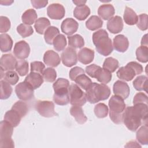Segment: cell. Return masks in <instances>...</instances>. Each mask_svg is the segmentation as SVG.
Instances as JSON below:
<instances>
[{
  "mask_svg": "<svg viewBox=\"0 0 148 148\" xmlns=\"http://www.w3.org/2000/svg\"><path fill=\"white\" fill-rule=\"evenodd\" d=\"M147 104L138 103L133 106H128L124 112L123 122L129 130L134 132L142 123L147 124Z\"/></svg>",
  "mask_w": 148,
  "mask_h": 148,
  "instance_id": "cell-1",
  "label": "cell"
},
{
  "mask_svg": "<svg viewBox=\"0 0 148 148\" xmlns=\"http://www.w3.org/2000/svg\"><path fill=\"white\" fill-rule=\"evenodd\" d=\"M92 39L98 53L103 56H108L112 53L113 50L112 42L105 29H101L95 32L92 34Z\"/></svg>",
  "mask_w": 148,
  "mask_h": 148,
  "instance_id": "cell-2",
  "label": "cell"
},
{
  "mask_svg": "<svg viewBox=\"0 0 148 148\" xmlns=\"http://www.w3.org/2000/svg\"><path fill=\"white\" fill-rule=\"evenodd\" d=\"M86 91V99L91 103H95L100 101L106 100L110 95V88L103 83H92Z\"/></svg>",
  "mask_w": 148,
  "mask_h": 148,
  "instance_id": "cell-3",
  "label": "cell"
},
{
  "mask_svg": "<svg viewBox=\"0 0 148 148\" xmlns=\"http://www.w3.org/2000/svg\"><path fill=\"white\" fill-rule=\"evenodd\" d=\"M69 82L64 78H59L53 84L54 91L53 101L58 105L64 106L69 102L68 88Z\"/></svg>",
  "mask_w": 148,
  "mask_h": 148,
  "instance_id": "cell-4",
  "label": "cell"
},
{
  "mask_svg": "<svg viewBox=\"0 0 148 148\" xmlns=\"http://www.w3.org/2000/svg\"><path fill=\"white\" fill-rule=\"evenodd\" d=\"M109 117L111 120L115 124L122 123L123 114L126 105L124 99L117 95H112L109 101Z\"/></svg>",
  "mask_w": 148,
  "mask_h": 148,
  "instance_id": "cell-5",
  "label": "cell"
},
{
  "mask_svg": "<svg viewBox=\"0 0 148 148\" xmlns=\"http://www.w3.org/2000/svg\"><path fill=\"white\" fill-rule=\"evenodd\" d=\"M13 127L8 121L2 120L0 124V147L13 148L14 141L12 138Z\"/></svg>",
  "mask_w": 148,
  "mask_h": 148,
  "instance_id": "cell-6",
  "label": "cell"
},
{
  "mask_svg": "<svg viewBox=\"0 0 148 148\" xmlns=\"http://www.w3.org/2000/svg\"><path fill=\"white\" fill-rule=\"evenodd\" d=\"M69 103L72 106H83L86 102V93L76 84H71L68 88Z\"/></svg>",
  "mask_w": 148,
  "mask_h": 148,
  "instance_id": "cell-7",
  "label": "cell"
},
{
  "mask_svg": "<svg viewBox=\"0 0 148 148\" xmlns=\"http://www.w3.org/2000/svg\"><path fill=\"white\" fill-rule=\"evenodd\" d=\"M35 108L40 115L45 117L58 116L54 109V104L50 101L38 100L35 103Z\"/></svg>",
  "mask_w": 148,
  "mask_h": 148,
  "instance_id": "cell-8",
  "label": "cell"
},
{
  "mask_svg": "<svg viewBox=\"0 0 148 148\" xmlns=\"http://www.w3.org/2000/svg\"><path fill=\"white\" fill-rule=\"evenodd\" d=\"M34 88L25 81L19 83L15 87L17 97L22 101H28L34 96Z\"/></svg>",
  "mask_w": 148,
  "mask_h": 148,
  "instance_id": "cell-9",
  "label": "cell"
},
{
  "mask_svg": "<svg viewBox=\"0 0 148 148\" xmlns=\"http://www.w3.org/2000/svg\"><path fill=\"white\" fill-rule=\"evenodd\" d=\"M61 57L62 64L67 67H71L77 64V56L76 51L71 47H68L64 49L61 53Z\"/></svg>",
  "mask_w": 148,
  "mask_h": 148,
  "instance_id": "cell-10",
  "label": "cell"
},
{
  "mask_svg": "<svg viewBox=\"0 0 148 148\" xmlns=\"http://www.w3.org/2000/svg\"><path fill=\"white\" fill-rule=\"evenodd\" d=\"M13 53L18 59L24 60L28 58L30 53V47L28 43L25 40L16 42L14 46Z\"/></svg>",
  "mask_w": 148,
  "mask_h": 148,
  "instance_id": "cell-11",
  "label": "cell"
},
{
  "mask_svg": "<svg viewBox=\"0 0 148 148\" xmlns=\"http://www.w3.org/2000/svg\"><path fill=\"white\" fill-rule=\"evenodd\" d=\"M47 14L51 19L61 20L65 16V10L61 4L54 3L47 7Z\"/></svg>",
  "mask_w": 148,
  "mask_h": 148,
  "instance_id": "cell-12",
  "label": "cell"
},
{
  "mask_svg": "<svg viewBox=\"0 0 148 148\" xmlns=\"http://www.w3.org/2000/svg\"><path fill=\"white\" fill-rule=\"evenodd\" d=\"M113 91L115 95L120 97L123 99L127 98L130 93V88L128 84L121 80H117L114 83Z\"/></svg>",
  "mask_w": 148,
  "mask_h": 148,
  "instance_id": "cell-13",
  "label": "cell"
},
{
  "mask_svg": "<svg viewBox=\"0 0 148 148\" xmlns=\"http://www.w3.org/2000/svg\"><path fill=\"white\" fill-rule=\"evenodd\" d=\"M78 23L72 18H66L61 23V29L65 35L70 36L76 32L78 29Z\"/></svg>",
  "mask_w": 148,
  "mask_h": 148,
  "instance_id": "cell-14",
  "label": "cell"
},
{
  "mask_svg": "<svg viewBox=\"0 0 148 148\" xmlns=\"http://www.w3.org/2000/svg\"><path fill=\"white\" fill-rule=\"evenodd\" d=\"M17 62V61L12 54H3L0 60L1 68H2L4 71H12L16 69Z\"/></svg>",
  "mask_w": 148,
  "mask_h": 148,
  "instance_id": "cell-15",
  "label": "cell"
},
{
  "mask_svg": "<svg viewBox=\"0 0 148 148\" xmlns=\"http://www.w3.org/2000/svg\"><path fill=\"white\" fill-rule=\"evenodd\" d=\"M123 21L119 16H116L110 18L107 23V29L112 34H118L123 28Z\"/></svg>",
  "mask_w": 148,
  "mask_h": 148,
  "instance_id": "cell-16",
  "label": "cell"
},
{
  "mask_svg": "<svg viewBox=\"0 0 148 148\" xmlns=\"http://www.w3.org/2000/svg\"><path fill=\"white\" fill-rule=\"evenodd\" d=\"M43 61L47 66L56 67L60 64L61 60L57 53L52 50H49L45 53L43 56Z\"/></svg>",
  "mask_w": 148,
  "mask_h": 148,
  "instance_id": "cell-17",
  "label": "cell"
},
{
  "mask_svg": "<svg viewBox=\"0 0 148 148\" xmlns=\"http://www.w3.org/2000/svg\"><path fill=\"white\" fill-rule=\"evenodd\" d=\"M77 60L82 64L87 65L90 64L94 58V51L90 48L83 47L77 54Z\"/></svg>",
  "mask_w": 148,
  "mask_h": 148,
  "instance_id": "cell-18",
  "label": "cell"
},
{
  "mask_svg": "<svg viewBox=\"0 0 148 148\" xmlns=\"http://www.w3.org/2000/svg\"><path fill=\"white\" fill-rule=\"evenodd\" d=\"M117 76L122 80L129 82L132 80L136 75L135 71L128 65L122 66L116 72Z\"/></svg>",
  "mask_w": 148,
  "mask_h": 148,
  "instance_id": "cell-19",
  "label": "cell"
},
{
  "mask_svg": "<svg viewBox=\"0 0 148 148\" xmlns=\"http://www.w3.org/2000/svg\"><path fill=\"white\" fill-rule=\"evenodd\" d=\"M113 46L118 52L124 53L127 51L128 48L129 41L126 36L120 34L114 38Z\"/></svg>",
  "mask_w": 148,
  "mask_h": 148,
  "instance_id": "cell-20",
  "label": "cell"
},
{
  "mask_svg": "<svg viewBox=\"0 0 148 148\" xmlns=\"http://www.w3.org/2000/svg\"><path fill=\"white\" fill-rule=\"evenodd\" d=\"M24 81L28 83L34 88V90H35L39 88L43 84L44 79L40 73L31 72L26 76Z\"/></svg>",
  "mask_w": 148,
  "mask_h": 148,
  "instance_id": "cell-21",
  "label": "cell"
},
{
  "mask_svg": "<svg viewBox=\"0 0 148 148\" xmlns=\"http://www.w3.org/2000/svg\"><path fill=\"white\" fill-rule=\"evenodd\" d=\"M114 13V8L111 4H103L101 5L98 9V15L101 18L105 20H109L113 17Z\"/></svg>",
  "mask_w": 148,
  "mask_h": 148,
  "instance_id": "cell-22",
  "label": "cell"
},
{
  "mask_svg": "<svg viewBox=\"0 0 148 148\" xmlns=\"http://www.w3.org/2000/svg\"><path fill=\"white\" fill-rule=\"evenodd\" d=\"M71 114L75 118L76 122L80 124H84L87 117L84 114L82 108L80 106H73L70 109Z\"/></svg>",
  "mask_w": 148,
  "mask_h": 148,
  "instance_id": "cell-23",
  "label": "cell"
},
{
  "mask_svg": "<svg viewBox=\"0 0 148 148\" xmlns=\"http://www.w3.org/2000/svg\"><path fill=\"white\" fill-rule=\"evenodd\" d=\"M3 119L4 120L9 123L13 127H16L20 124L21 117L16 110L11 109L5 113Z\"/></svg>",
  "mask_w": 148,
  "mask_h": 148,
  "instance_id": "cell-24",
  "label": "cell"
},
{
  "mask_svg": "<svg viewBox=\"0 0 148 148\" xmlns=\"http://www.w3.org/2000/svg\"><path fill=\"white\" fill-rule=\"evenodd\" d=\"M123 18L127 24L129 25H133L136 24L138 16L133 9L126 6L123 15Z\"/></svg>",
  "mask_w": 148,
  "mask_h": 148,
  "instance_id": "cell-25",
  "label": "cell"
},
{
  "mask_svg": "<svg viewBox=\"0 0 148 148\" xmlns=\"http://www.w3.org/2000/svg\"><path fill=\"white\" fill-rule=\"evenodd\" d=\"M112 73L104 68H102L101 66L97 70L94 78L99 82L103 84H107L112 80Z\"/></svg>",
  "mask_w": 148,
  "mask_h": 148,
  "instance_id": "cell-26",
  "label": "cell"
},
{
  "mask_svg": "<svg viewBox=\"0 0 148 148\" xmlns=\"http://www.w3.org/2000/svg\"><path fill=\"white\" fill-rule=\"evenodd\" d=\"M90 14V9L87 5L76 6L73 10L74 17L80 21L86 20Z\"/></svg>",
  "mask_w": 148,
  "mask_h": 148,
  "instance_id": "cell-27",
  "label": "cell"
},
{
  "mask_svg": "<svg viewBox=\"0 0 148 148\" xmlns=\"http://www.w3.org/2000/svg\"><path fill=\"white\" fill-rule=\"evenodd\" d=\"M13 46V40L7 34L0 35V47L3 53L8 52L12 50Z\"/></svg>",
  "mask_w": 148,
  "mask_h": 148,
  "instance_id": "cell-28",
  "label": "cell"
},
{
  "mask_svg": "<svg viewBox=\"0 0 148 148\" xmlns=\"http://www.w3.org/2000/svg\"><path fill=\"white\" fill-rule=\"evenodd\" d=\"M103 25V21L97 16H91L86 22V26L90 31H95L101 28Z\"/></svg>",
  "mask_w": 148,
  "mask_h": 148,
  "instance_id": "cell-29",
  "label": "cell"
},
{
  "mask_svg": "<svg viewBox=\"0 0 148 148\" xmlns=\"http://www.w3.org/2000/svg\"><path fill=\"white\" fill-rule=\"evenodd\" d=\"M38 15L36 11L32 9H29L25 10L21 16V20L24 24L32 25L35 23L37 20Z\"/></svg>",
  "mask_w": 148,
  "mask_h": 148,
  "instance_id": "cell-30",
  "label": "cell"
},
{
  "mask_svg": "<svg viewBox=\"0 0 148 148\" xmlns=\"http://www.w3.org/2000/svg\"><path fill=\"white\" fill-rule=\"evenodd\" d=\"M50 26L49 20L46 17H40L36 20L34 24L36 31L39 34H43L45 31Z\"/></svg>",
  "mask_w": 148,
  "mask_h": 148,
  "instance_id": "cell-31",
  "label": "cell"
},
{
  "mask_svg": "<svg viewBox=\"0 0 148 148\" xmlns=\"http://www.w3.org/2000/svg\"><path fill=\"white\" fill-rule=\"evenodd\" d=\"M60 34V30L54 26H50L44 33V38L45 42L48 45H53L54 38Z\"/></svg>",
  "mask_w": 148,
  "mask_h": 148,
  "instance_id": "cell-32",
  "label": "cell"
},
{
  "mask_svg": "<svg viewBox=\"0 0 148 148\" xmlns=\"http://www.w3.org/2000/svg\"><path fill=\"white\" fill-rule=\"evenodd\" d=\"M136 138L139 143L143 145L148 144V127L147 124L142 126L136 134Z\"/></svg>",
  "mask_w": 148,
  "mask_h": 148,
  "instance_id": "cell-33",
  "label": "cell"
},
{
  "mask_svg": "<svg viewBox=\"0 0 148 148\" xmlns=\"http://www.w3.org/2000/svg\"><path fill=\"white\" fill-rule=\"evenodd\" d=\"M68 39L69 46L73 49H80L84 46V39L79 34L68 36Z\"/></svg>",
  "mask_w": 148,
  "mask_h": 148,
  "instance_id": "cell-34",
  "label": "cell"
},
{
  "mask_svg": "<svg viewBox=\"0 0 148 148\" xmlns=\"http://www.w3.org/2000/svg\"><path fill=\"white\" fill-rule=\"evenodd\" d=\"M133 86L137 91H145L147 92V77L145 75H140L133 81Z\"/></svg>",
  "mask_w": 148,
  "mask_h": 148,
  "instance_id": "cell-35",
  "label": "cell"
},
{
  "mask_svg": "<svg viewBox=\"0 0 148 148\" xmlns=\"http://www.w3.org/2000/svg\"><path fill=\"white\" fill-rule=\"evenodd\" d=\"M77 85L84 90H87L92 84V81L85 73L79 75L75 80Z\"/></svg>",
  "mask_w": 148,
  "mask_h": 148,
  "instance_id": "cell-36",
  "label": "cell"
},
{
  "mask_svg": "<svg viewBox=\"0 0 148 148\" xmlns=\"http://www.w3.org/2000/svg\"><path fill=\"white\" fill-rule=\"evenodd\" d=\"M53 45L54 49L56 51H60L64 50L67 45L65 36L64 35L60 34L53 40Z\"/></svg>",
  "mask_w": 148,
  "mask_h": 148,
  "instance_id": "cell-37",
  "label": "cell"
},
{
  "mask_svg": "<svg viewBox=\"0 0 148 148\" xmlns=\"http://www.w3.org/2000/svg\"><path fill=\"white\" fill-rule=\"evenodd\" d=\"M1 84V99H6L10 97L12 93L13 89L10 84L5 80H1L0 82Z\"/></svg>",
  "mask_w": 148,
  "mask_h": 148,
  "instance_id": "cell-38",
  "label": "cell"
},
{
  "mask_svg": "<svg viewBox=\"0 0 148 148\" xmlns=\"http://www.w3.org/2000/svg\"><path fill=\"white\" fill-rule=\"evenodd\" d=\"M119 61L113 57L106 58L103 64V68L106 69L110 73L114 72L119 67Z\"/></svg>",
  "mask_w": 148,
  "mask_h": 148,
  "instance_id": "cell-39",
  "label": "cell"
},
{
  "mask_svg": "<svg viewBox=\"0 0 148 148\" xmlns=\"http://www.w3.org/2000/svg\"><path fill=\"white\" fill-rule=\"evenodd\" d=\"M12 109L16 110L20 114L21 118L24 117L28 111V105L25 102H23V101H17L13 104Z\"/></svg>",
  "mask_w": 148,
  "mask_h": 148,
  "instance_id": "cell-40",
  "label": "cell"
},
{
  "mask_svg": "<svg viewBox=\"0 0 148 148\" xmlns=\"http://www.w3.org/2000/svg\"><path fill=\"white\" fill-rule=\"evenodd\" d=\"M136 59L141 62L146 63L148 61V47L146 46H141L136 50Z\"/></svg>",
  "mask_w": 148,
  "mask_h": 148,
  "instance_id": "cell-41",
  "label": "cell"
},
{
  "mask_svg": "<svg viewBox=\"0 0 148 148\" xmlns=\"http://www.w3.org/2000/svg\"><path fill=\"white\" fill-rule=\"evenodd\" d=\"M17 31L22 38H26L31 36L34 33L32 27L24 23L20 24L17 27Z\"/></svg>",
  "mask_w": 148,
  "mask_h": 148,
  "instance_id": "cell-42",
  "label": "cell"
},
{
  "mask_svg": "<svg viewBox=\"0 0 148 148\" xmlns=\"http://www.w3.org/2000/svg\"><path fill=\"white\" fill-rule=\"evenodd\" d=\"M94 113L98 118H104L108 116V107L103 103H97L94 107Z\"/></svg>",
  "mask_w": 148,
  "mask_h": 148,
  "instance_id": "cell-43",
  "label": "cell"
},
{
  "mask_svg": "<svg viewBox=\"0 0 148 148\" xmlns=\"http://www.w3.org/2000/svg\"><path fill=\"white\" fill-rule=\"evenodd\" d=\"M16 71L20 76H25L29 71L28 62L24 60L18 61L16 66Z\"/></svg>",
  "mask_w": 148,
  "mask_h": 148,
  "instance_id": "cell-44",
  "label": "cell"
},
{
  "mask_svg": "<svg viewBox=\"0 0 148 148\" xmlns=\"http://www.w3.org/2000/svg\"><path fill=\"white\" fill-rule=\"evenodd\" d=\"M42 76L43 79L47 82H53L56 80L57 77V72L54 68H47L44 70Z\"/></svg>",
  "mask_w": 148,
  "mask_h": 148,
  "instance_id": "cell-45",
  "label": "cell"
},
{
  "mask_svg": "<svg viewBox=\"0 0 148 148\" xmlns=\"http://www.w3.org/2000/svg\"><path fill=\"white\" fill-rule=\"evenodd\" d=\"M4 80L7 82L11 85L16 84L18 80L19 77L18 74L13 71H7L4 75Z\"/></svg>",
  "mask_w": 148,
  "mask_h": 148,
  "instance_id": "cell-46",
  "label": "cell"
},
{
  "mask_svg": "<svg viewBox=\"0 0 148 148\" xmlns=\"http://www.w3.org/2000/svg\"><path fill=\"white\" fill-rule=\"evenodd\" d=\"M138 28L141 31H146L147 29V14L142 13L139 15L136 23Z\"/></svg>",
  "mask_w": 148,
  "mask_h": 148,
  "instance_id": "cell-47",
  "label": "cell"
},
{
  "mask_svg": "<svg viewBox=\"0 0 148 148\" xmlns=\"http://www.w3.org/2000/svg\"><path fill=\"white\" fill-rule=\"evenodd\" d=\"M11 24L10 20L6 16L0 17V32L5 33L10 28Z\"/></svg>",
  "mask_w": 148,
  "mask_h": 148,
  "instance_id": "cell-48",
  "label": "cell"
},
{
  "mask_svg": "<svg viewBox=\"0 0 148 148\" xmlns=\"http://www.w3.org/2000/svg\"><path fill=\"white\" fill-rule=\"evenodd\" d=\"M148 98L146 94L140 92L136 93L133 99V104L136 105L138 103H145L147 104Z\"/></svg>",
  "mask_w": 148,
  "mask_h": 148,
  "instance_id": "cell-49",
  "label": "cell"
},
{
  "mask_svg": "<svg viewBox=\"0 0 148 148\" xmlns=\"http://www.w3.org/2000/svg\"><path fill=\"white\" fill-rule=\"evenodd\" d=\"M45 68V65L40 61H34L31 63V72L42 74Z\"/></svg>",
  "mask_w": 148,
  "mask_h": 148,
  "instance_id": "cell-50",
  "label": "cell"
},
{
  "mask_svg": "<svg viewBox=\"0 0 148 148\" xmlns=\"http://www.w3.org/2000/svg\"><path fill=\"white\" fill-rule=\"evenodd\" d=\"M84 71L83 68L79 67V66H75L73 68H72L69 71V78L71 80L75 81V79L80 75L82 73H84Z\"/></svg>",
  "mask_w": 148,
  "mask_h": 148,
  "instance_id": "cell-51",
  "label": "cell"
},
{
  "mask_svg": "<svg viewBox=\"0 0 148 148\" xmlns=\"http://www.w3.org/2000/svg\"><path fill=\"white\" fill-rule=\"evenodd\" d=\"M100 68L99 66L96 65V64H91L88 66H87L86 67V72L89 75L90 77L94 78L95 75L97 71V70Z\"/></svg>",
  "mask_w": 148,
  "mask_h": 148,
  "instance_id": "cell-52",
  "label": "cell"
},
{
  "mask_svg": "<svg viewBox=\"0 0 148 148\" xmlns=\"http://www.w3.org/2000/svg\"><path fill=\"white\" fill-rule=\"evenodd\" d=\"M127 65H130L135 72L136 75L141 74L143 71V68L142 65L139 64L136 61H131L127 64Z\"/></svg>",
  "mask_w": 148,
  "mask_h": 148,
  "instance_id": "cell-53",
  "label": "cell"
},
{
  "mask_svg": "<svg viewBox=\"0 0 148 148\" xmlns=\"http://www.w3.org/2000/svg\"><path fill=\"white\" fill-rule=\"evenodd\" d=\"M32 6L35 9H41L45 8L48 3L47 1H36L32 0L31 1Z\"/></svg>",
  "mask_w": 148,
  "mask_h": 148,
  "instance_id": "cell-54",
  "label": "cell"
},
{
  "mask_svg": "<svg viewBox=\"0 0 148 148\" xmlns=\"http://www.w3.org/2000/svg\"><path fill=\"white\" fill-rule=\"evenodd\" d=\"M124 147H141V146L139 145L136 141L131 140V141H130V142H127L126 145H125Z\"/></svg>",
  "mask_w": 148,
  "mask_h": 148,
  "instance_id": "cell-55",
  "label": "cell"
},
{
  "mask_svg": "<svg viewBox=\"0 0 148 148\" xmlns=\"http://www.w3.org/2000/svg\"><path fill=\"white\" fill-rule=\"evenodd\" d=\"M141 45L147 46V34H145L141 40Z\"/></svg>",
  "mask_w": 148,
  "mask_h": 148,
  "instance_id": "cell-56",
  "label": "cell"
},
{
  "mask_svg": "<svg viewBox=\"0 0 148 148\" xmlns=\"http://www.w3.org/2000/svg\"><path fill=\"white\" fill-rule=\"evenodd\" d=\"M86 1H73V3H75L77 6L84 5L86 3Z\"/></svg>",
  "mask_w": 148,
  "mask_h": 148,
  "instance_id": "cell-57",
  "label": "cell"
},
{
  "mask_svg": "<svg viewBox=\"0 0 148 148\" xmlns=\"http://www.w3.org/2000/svg\"><path fill=\"white\" fill-rule=\"evenodd\" d=\"M13 2V1H1V4L2 5H10Z\"/></svg>",
  "mask_w": 148,
  "mask_h": 148,
  "instance_id": "cell-58",
  "label": "cell"
}]
</instances>
